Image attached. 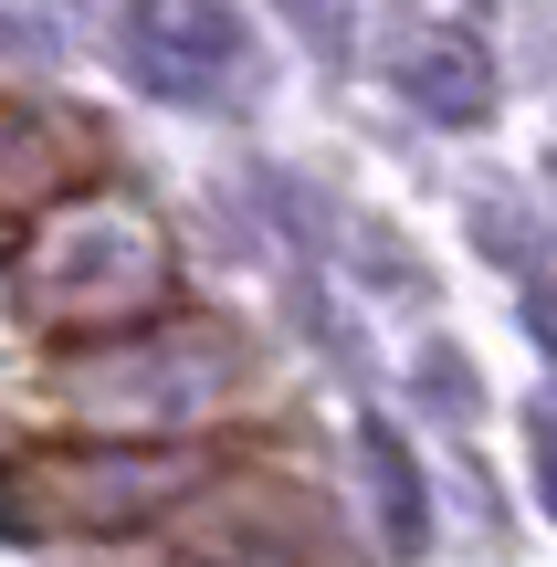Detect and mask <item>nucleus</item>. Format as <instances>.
Segmentation results:
<instances>
[{
    "mask_svg": "<svg viewBox=\"0 0 557 567\" xmlns=\"http://www.w3.org/2000/svg\"><path fill=\"white\" fill-rule=\"evenodd\" d=\"M200 463H126V452H84V463H63V452H42V463L0 473V515L32 536H116L126 515H147L158 494H179Z\"/></svg>",
    "mask_w": 557,
    "mask_h": 567,
    "instance_id": "obj_1",
    "label": "nucleus"
}]
</instances>
